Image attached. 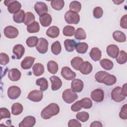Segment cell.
Instances as JSON below:
<instances>
[{"label": "cell", "mask_w": 127, "mask_h": 127, "mask_svg": "<svg viewBox=\"0 0 127 127\" xmlns=\"http://www.w3.org/2000/svg\"><path fill=\"white\" fill-rule=\"evenodd\" d=\"M90 96L93 101L96 102H101L104 99V93L102 89L97 88L92 91Z\"/></svg>", "instance_id": "11"}, {"label": "cell", "mask_w": 127, "mask_h": 127, "mask_svg": "<svg viewBox=\"0 0 127 127\" xmlns=\"http://www.w3.org/2000/svg\"><path fill=\"white\" fill-rule=\"evenodd\" d=\"M63 34L65 36L71 37L73 36L75 33V30L73 26L70 25L65 26L63 30Z\"/></svg>", "instance_id": "38"}, {"label": "cell", "mask_w": 127, "mask_h": 127, "mask_svg": "<svg viewBox=\"0 0 127 127\" xmlns=\"http://www.w3.org/2000/svg\"><path fill=\"white\" fill-rule=\"evenodd\" d=\"M119 116L121 119L123 120H126L127 119V105L125 104L124 105L119 113Z\"/></svg>", "instance_id": "50"}, {"label": "cell", "mask_w": 127, "mask_h": 127, "mask_svg": "<svg viewBox=\"0 0 127 127\" xmlns=\"http://www.w3.org/2000/svg\"><path fill=\"white\" fill-rule=\"evenodd\" d=\"M62 51L61 45L59 41H57L54 42L51 46V51L55 55H58Z\"/></svg>", "instance_id": "40"}, {"label": "cell", "mask_w": 127, "mask_h": 127, "mask_svg": "<svg viewBox=\"0 0 127 127\" xmlns=\"http://www.w3.org/2000/svg\"><path fill=\"white\" fill-rule=\"evenodd\" d=\"M88 48V44L85 42H80L76 43V50L78 53L85 54Z\"/></svg>", "instance_id": "34"}, {"label": "cell", "mask_w": 127, "mask_h": 127, "mask_svg": "<svg viewBox=\"0 0 127 127\" xmlns=\"http://www.w3.org/2000/svg\"><path fill=\"white\" fill-rule=\"evenodd\" d=\"M21 91L20 88L17 86H11L7 90V95L12 100L16 99L21 95Z\"/></svg>", "instance_id": "8"}, {"label": "cell", "mask_w": 127, "mask_h": 127, "mask_svg": "<svg viewBox=\"0 0 127 127\" xmlns=\"http://www.w3.org/2000/svg\"><path fill=\"white\" fill-rule=\"evenodd\" d=\"M127 54L125 51L122 50L119 53L118 56L116 58V61L118 64H123L127 62Z\"/></svg>", "instance_id": "39"}, {"label": "cell", "mask_w": 127, "mask_h": 127, "mask_svg": "<svg viewBox=\"0 0 127 127\" xmlns=\"http://www.w3.org/2000/svg\"><path fill=\"white\" fill-rule=\"evenodd\" d=\"M83 63V59L79 57L73 58L70 61V64L71 66L75 70H79L81 64Z\"/></svg>", "instance_id": "29"}, {"label": "cell", "mask_w": 127, "mask_h": 127, "mask_svg": "<svg viewBox=\"0 0 127 127\" xmlns=\"http://www.w3.org/2000/svg\"><path fill=\"white\" fill-rule=\"evenodd\" d=\"M76 118L82 122H85L88 120L89 115L88 113L86 112H80L77 113L76 115Z\"/></svg>", "instance_id": "45"}, {"label": "cell", "mask_w": 127, "mask_h": 127, "mask_svg": "<svg viewBox=\"0 0 127 127\" xmlns=\"http://www.w3.org/2000/svg\"><path fill=\"white\" fill-rule=\"evenodd\" d=\"M50 80L51 82V89L53 91H56L59 89L62 85L61 79L58 76H52L50 77Z\"/></svg>", "instance_id": "16"}, {"label": "cell", "mask_w": 127, "mask_h": 127, "mask_svg": "<svg viewBox=\"0 0 127 127\" xmlns=\"http://www.w3.org/2000/svg\"><path fill=\"white\" fill-rule=\"evenodd\" d=\"M64 19L66 22L69 24H77L80 21V16L78 13L68 10L64 14Z\"/></svg>", "instance_id": "2"}, {"label": "cell", "mask_w": 127, "mask_h": 127, "mask_svg": "<svg viewBox=\"0 0 127 127\" xmlns=\"http://www.w3.org/2000/svg\"><path fill=\"white\" fill-rule=\"evenodd\" d=\"M23 110V107L19 103H15L11 106V113L15 116L20 114L22 112Z\"/></svg>", "instance_id": "33"}, {"label": "cell", "mask_w": 127, "mask_h": 127, "mask_svg": "<svg viewBox=\"0 0 127 127\" xmlns=\"http://www.w3.org/2000/svg\"><path fill=\"white\" fill-rule=\"evenodd\" d=\"M58 64L54 61H50L47 64V69L48 71L53 74H56L58 70Z\"/></svg>", "instance_id": "30"}, {"label": "cell", "mask_w": 127, "mask_h": 127, "mask_svg": "<svg viewBox=\"0 0 127 127\" xmlns=\"http://www.w3.org/2000/svg\"><path fill=\"white\" fill-rule=\"evenodd\" d=\"M121 94L124 96L127 97V83H125L121 88Z\"/></svg>", "instance_id": "55"}, {"label": "cell", "mask_w": 127, "mask_h": 127, "mask_svg": "<svg viewBox=\"0 0 127 127\" xmlns=\"http://www.w3.org/2000/svg\"><path fill=\"white\" fill-rule=\"evenodd\" d=\"M81 8V4L78 1H72L69 4L70 10L75 11L77 13L79 12Z\"/></svg>", "instance_id": "43"}, {"label": "cell", "mask_w": 127, "mask_h": 127, "mask_svg": "<svg viewBox=\"0 0 127 127\" xmlns=\"http://www.w3.org/2000/svg\"><path fill=\"white\" fill-rule=\"evenodd\" d=\"M93 16L95 18H100L103 14V10L102 8L100 6H97L95 7L93 11Z\"/></svg>", "instance_id": "48"}, {"label": "cell", "mask_w": 127, "mask_h": 127, "mask_svg": "<svg viewBox=\"0 0 127 127\" xmlns=\"http://www.w3.org/2000/svg\"><path fill=\"white\" fill-rule=\"evenodd\" d=\"M74 38L77 40H84L86 38V34L84 30L81 28H78L74 34Z\"/></svg>", "instance_id": "42"}, {"label": "cell", "mask_w": 127, "mask_h": 127, "mask_svg": "<svg viewBox=\"0 0 127 127\" xmlns=\"http://www.w3.org/2000/svg\"><path fill=\"white\" fill-rule=\"evenodd\" d=\"M39 21L42 26L48 27L51 24L52 21V18L50 14L45 13L39 17Z\"/></svg>", "instance_id": "21"}, {"label": "cell", "mask_w": 127, "mask_h": 127, "mask_svg": "<svg viewBox=\"0 0 127 127\" xmlns=\"http://www.w3.org/2000/svg\"><path fill=\"white\" fill-rule=\"evenodd\" d=\"M39 39L36 36H31L28 37L26 41V43L29 47H34L36 46L38 43Z\"/></svg>", "instance_id": "44"}, {"label": "cell", "mask_w": 127, "mask_h": 127, "mask_svg": "<svg viewBox=\"0 0 127 127\" xmlns=\"http://www.w3.org/2000/svg\"><path fill=\"white\" fill-rule=\"evenodd\" d=\"M33 72L36 76H39L43 74L44 72V65L40 63L35 64L32 67Z\"/></svg>", "instance_id": "26"}, {"label": "cell", "mask_w": 127, "mask_h": 127, "mask_svg": "<svg viewBox=\"0 0 127 127\" xmlns=\"http://www.w3.org/2000/svg\"><path fill=\"white\" fill-rule=\"evenodd\" d=\"M100 64L104 69L107 70L112 69L114 65L113 62L107 59H103L101 60L100 62Z\"/></svg>", "instance_id": "32"}, {"label": "cell", "mask_w": 127, "mask_h": 127, "mask_svg": "<svg viewBox=\"0 0 127 127\" xmlns=\"http://www.w3.org/2000/svg\"><path fill=\"white\" fill-rule=\"evenodd\" d=\"M21 72L17 68H12L8 71V77L11 81H17L19 80L21 77Z\"/></svg>", "instance_id": "17"}, {"label": "cell", "mask_w": 127, "mask_h": 127, "mask_svg": "<svg viewBox=\"0 0 127 127\" xmlns=\"http://www.w3.org/2000/svg\"><path fill=\"white\" fill-rule=\"evenodd\" d=\"M76 43L73 39H66L64 41L65 49L68 52H73L76 47Z\"/></svg>", "instance_id": "24"}, {"label": "cell", "mask_w": 127, "mask_h": 127, "mask_svg": "<svg viewBox=\"0 0 127 127\" xmlns=\"http://www.w3.org/2000/svg\"><path fill=\"white\" fill-rule=\"evenodd\" d=\"M112 99L116 102H120L124 101L126 97L121 94V87L117 86L114 88L111 92Z\"/></svg>", "instance_id": "5"}, {"label": "cell", "mask_w": 127, "mask_h": 127, "mask_svg": "<svg viewBox=\"0 0 127 127\" xmlns=\"http://www.w3.org/2000/svg\"><path fill=\"white\" fill-rule=\"evenodd\" d=\"M5 6H7V10L10 13H16L18 12L21 7V3L17 0H6L4 1Z\"/></svg>", "instance_id": "4"}, {"label": "cell", "mask_w": 127, "mask_h": 127, "mask_svg": "<svg viewBox=\"0 0 127 127\" xmlns=\"http://www.w3.org/2000/svg\"><path fill=\"white\" fill-rule=\"evenodd\" d=\"M93 69L92 64L87 61L83 62L79 70L83 74H88L91 72Z\"/></svg>", "instance_id": "20"}, {"label": "cell", "mask_w": 127, "mask_h": 127, "mask_svg": "<svg viewBox=\"0 0 127 127\" xmlns=\"http://www.w3.org/2000/svg\"><path fill=\"white\" fill-rule=\"evenodd\" d=\"M35 17L33 13L31 12H27L25 13V17L23 23L25 25L28 26L35 22Z\"/></svg>", "instance_id": "36"}, {"label": "cell", "mask_w": 127, "mask_h": 127, "mask_svg": "<svg viewBox=\"0 0 127 127\" xmlns=\"http://www.w3.org/2000/svg\"><path fill=\"white\" fill-rule=\"evenodd\" d=\"M80 104L82 108L84 109H90L92 106V102L89 98H84L79 101Z\"/></svg>", "instance_id": "41"}, {"label": "cell", "mask_w": 127, "mask_h": 127, "mask_svg": "<svg viewBox=\"0 0 127 127\" xmlns=\"http://www.w3.org/2000/svg\"><path fill=\"white\" fill-rule=\"evenodd\" d=\"M52 7L57 10H60L63 9L64 5V1L63 0H55L51 1Z\"/></svg>", "instance_id": "35"}, {"label": "cell", "mask_w": 127, "mask_h": 127, "mask_svg": "<svg viewBox=\"0 0 127 127\" xmlns=\"http://www.w3.org/2000/svg\"><path fill=\"white\" fill-rule=\"evenodd\" d=\"M36 123V119L35 117L28 116L25 117L23 120L19 123L18 126L19 127H32Z\"/></svg>", "instance_id": "13"}, {"label": "cell", "mask_w": 127, "mask_h": 127, "mask_svg": "<svg viewBox=\"0 0 127 127\" xmlns=\"http://www.w3.org/2000/svg\"><path fill=\"white\" fill-rule=\"evenodd\" d=\"M60 34V29L56 26H52L49 27L47 31L46 35L51 38H56L58 37Z\"/></svg>", "instance_id": "23"}, {"label": "cell", "mask_w": 127, "mask_h": 127, "mask_svg": "<svg viewBox=\"0 0 127 127\" xmlns=\"http://www.w3.org/2000/svg\"><path fill=\"white\" fill-rule=\"evenodd\" d=\"M127 15L125 14L122 17L121 20H120V26L122 28L124 29L127 28Z\"/></svg>", "instance_id": "53"}, {"label": "cell", "mask_w": 127, "mask_h": 127, "mask_svg": "<svg viewBox=\"0 0 127 127\" xmlns=\"http://www.w3.org/2000/svg\"><path fill=\"white\" fill-rule=\"evenodd\" d=\"M68 126L69 127H81V124L78 120L72 119L69 121Z\"/></svg>", "instance_id": "51"}, {"label": "cell", "mask_w": 127, "mask_h": 127, "mask_svg": "<svg viewBox=\"0 0 127 127\" xmlns=\"http://www.w3.org/2000/svg\"><path fill=\"white\" fill-rule=\"evenodd\" d=\"M84 87L83 81L79 79H73L71 83V89L75 92H80Z\"/></svg>", "instance_id": "15"}, {"label": "cell", "mask_w": 127, "mask_h": 127, "mask_svg": "<svg viewBox=\"0 0 127 127\" xmlns=\"http://www.w3.org/2000/svg\"><path fill=\"white\" fill-rule=\"evenodd\" d=\"M25 17V13L23 10H20L18 12L13 15V21L17 23H21L24 22Z\"/></svg>", "instance_id": "28"}, {"label": "cell", "mask_w": 127, "mask_h": 127, "mask_svg": "<svg viewBox=\"0 0 127 127\" xmlns=\"http://www.w3.org/2000/svg\"><path fill=\"white\" fill-rule=\"evenodd\" d=\"M48 45L49 43L45 38H40L39 39L36 48L40 53L44 54L47 53L48 49Z\"/></svg>", "instance_id": "6"}, {"label": "cell", "mask_w": 127, "mask_h": 127, "mask_svg": "<svg viewBox=\"0 0 127 127\" xmlns=\"http://www.w3.org/2000/svg\"><path fill=\"white\" fill-rule=\"evenodd\" d=\"M102 123L99 121H94L90 125V127H102Z\"/></svg>", "instance_id": "54"}, {"label": "cell", "mask_w": 127, "mask_h": 127, "mask_svg": "<svg viewBox=\"0 0 127 127\" xmlns=\"http://www.w3.org/2000/svg\"><path fill=\"white\" fill-rule=\"evenodd\" d=\"M40 25L38 22L35 21L29 25L27 26V30L30 33L38 32L40 30Z\"/></svg>", "instance_id": "37"}, {"label": "cell", "mask_w": 127, "mask_h": 127, "mask_svg": "<svg viewBox=\"0 0 127 127\" xmlns=\"http://www.w3.org/2000/svg\"><path fill=\"white\" fill-rule=\"evenodd\" d=\"M61 75L64 78L67 80H73L76 76V73L67 66H64L62 68Z\"/></svg>", "instance_id": "10"}, {"label": "cell", "mask_w": 127, "mask_h": 127, "mask_svg": "<svg viewBox=\"0 0 127 127\" xmlns=\"http://www.w3.org/2000/svg\"><path fill=\"white\" fill-rule=\"evenodd\" d=\"M82 108L81 107L79 101H77L76 102H75L74 104H73L71 106V110L73 112H78L80 111Z\"/></svg>", "instance_id": "52"}, {"label": "cell", "mask_w": 127, "mask_h": 127, "mask_svg": "<svg viewBox=\"0 0 127 127\" xmlns=\"http://www.w3.org/2000/svg\"><path fill=\"white\" fill-rule=\"evenodd\" d=\"M36 84L37 85L40 86V90L42 91L46 90L48 88V82L47 80L44 77H41L37 79L36 81Z\"/></svg>", "instance_id": "31"}, {"label": "cell", "mask_w": 127, "mask_h": 127, "mask_svg": "<svg viewBox=\"0 0 127 127\" xmlns=\"http://www.w3.org/2000/svg\"><path fill=\"white\" fill-rule=\"evenodd\" d=\"M9 62V58L8 56L4 53L0 54V64L1 65H5Z\"/></svg>", "instance_id": "49"}, {"label": "cell", "mask_w": 127, "mask_h": 127, "mask_svg": "<svg viewBox=\"0 0 127 127\" xmlns=\"http://www.w3.org/2000/svg\"><path fill=\"white\" fill-rule=\"evenodd\" d=\"M89 56L93 61L95 62L99 61L101 58V51L99 48L97 47L93 48L90 52Z\"/></svg>", "instance_id": "22"}, {"label": "cell", "mask_w": 127, "mask_h": 127, "mask_svg": "<svg viewBox=\"0 0 127 127\" xmlns=\"http://www.w3.org/2000/svg\"><path fill=\"white\" fill-rule=\"evenodd\" d=\"M113 37L117 42L123 43L126 41V36L124 33L121 31L117 30L113 32Z\"/></svg>", "instance_id": "25"}, {"label": "cell", "mask_w": 127, "mask_h": 127, "mask_svg": "<svg viewBox=\"0 0 127 127\" xmlns=\"http://www.w3.org/2000/svg\"><path fill=\"white\" fill-rule=\"evenodd\" d=\"M5 36L9 39H14L17 37L19 34L18 29L12 26H6L3 30Z\"/></svg>", "instance_id": "7"}, {"label": "cell", "mask_w": 127, "mask_h": 127, "mask_svg": "<svg viewBox=\"0 0 127 127\" xmlns=\"http://www.w3.org/2000/svg\"><path fill=\"white\" fill-rule=\"evenodd\" d=\"M109 73L105 71H99L97 72L95 75V78L96 80L99 83H102V80L103 78L105 77V76L107 75Z\"/></svg>", "instance_id": "46"}, {"label": "cell", "mask_w": 127, "mask_h": 127, "mask_svg": "<svg viewBox=\"0 0 127 127\" xmlns=\"http://www.w3.org/2000/svg\"><path fill=\"white\" fill-rule=\"evenodd\" d=\"M12 52L17 59H20L25 52V48L23 45L17 44L14 46Z\"/></svg>", "instance_id": "19"}, {"label": "cell", "mask_w": 127, "mask_h": 127, "mask_svg": "<svg viewBox=\"0 0 127 127\" xmlns=\"http://www.w3.org/2000/svg\"><path fill=\"white\" fill-rule=\"evenodd\" d=\"M60 112L59 105L55 103H52L42 110L41 113V117L44 120L50 119L52 117L57 115Z\"/></svg>", "instance_id": "1"}, {"label": "cell", "mask_w": 127, "mask_h": 127, "mask_svg": "<svg viewBox=\"0 0 127 127\" xmlns=\"http://www.w3.org/2000/svg\"><path fill=\"white\" fill-rule=\"evenodd\" d=\"M34 9L40 16L44 14L47 13L48 10L47 4L42 1H38L35 3L34 5Z\"/></svg>", "instance_id": "12"}, {"label": "cell", "mask_w": 127, "mask_h": 127, "mask_svg": "<svg viewBox=\"0 0 127 127\" xmlns=\"http://www.w3.org/2000/svg\"><path fill=\"white\" fill-rule=\"evenodd\" d=\"M106 52L108 55L113 58H116L119 54V48L116 45L111 44L107 46Z\"/></svg>", "instance_id": "14"}, {"label": "cell", "mask_w": 127, "mask_h": 127, "mask_svg": "<svg viewBox=\"0 0 127 127\" xmlns=\"http://www.w3.org/2000/svg\"><path fill=\"white\" fill-rule=\"evenodd\" d=\"M117 81V78L114 75L108 73L103 78L102 83L105 84L108 86L113 85L116 83Z\"/></svg>", "instance_id": "27"}, {"label": "cell", "mask_w": 127, "mask_h": 127, "mask_svg": "<svg viewBox=\"0 0 127 127\" xmlns=\"http://www.w3.org/2000/svg\"><path fill=\"white\" fill-rule=\"evenodd\" d=\"M62 98L65 102L71 104L77 99L78 95L71 89H66L63 92Z\"/></svg>", "instance_id": "3"}, {"label": "cell", "mask_w": 127, "mask_h": 127, "mask_svg": "<svg viewBox=\"0 0 127 127\" xmlns=\"http://www.w3.org/2000/svg\"><path fill=\"white\" fill-rule=\"evenodd\" d=\"M35 60V59L32 57H26L21 63V67L24 69H30L34 64Z\"/></svg>", "instance_id": "18"}, {"label": "cell", "mask_w": 127, "mask_h": 127, "mask_svg": "<svg viewBox=\"0 0 127 127\" xmlns=\"http://www.w3.org/2000/svg\"><path fill=\"white\" fill-rule=\"evenodd\" d=\"M124 0H121V1H119V0H115V1H113V2L115 3V4H121L122 2H124Z\"/></svg>", "instance_id": "56"}, {"label": "cell", "mask_w": 127, "mask_h": 127, "mask_svg": "<svg viewBox=\"0 0 127 127\" xmlns=\"http://www.w3.org/2000/svg\"><path fill=\"white\" fill-rule=\"evenodd\" d=\"M43 97V91L38 90H34L31 91L27 96V98L33 102H38L42 100Z\"/></svg>", "instance_id": "9"}, {"label": "cell", "mask_w": 127, "mask_h": 127, "mask_svg": "<svg viewBox=\"0 0 127 127\" xmlns=\"http://www.w3.org/2000/svg\"><path fill=\"white\" fill-rule=\"evenodd\" d=\"M10 113L8 109L5 108L0 109V120L4 118H10Z\"/></svg>", "instance_id": "47"}]
</instances>
